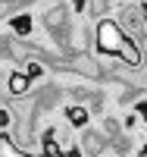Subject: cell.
<instances>
[{
  "label": "cell",
  "instance_id": "1",
  "mask_svg": "<svg viewBox=\"0 0 147 157\" xmlns=\"http://www.w3.org/2000/svg\"><path fill=\"white\" fill-rule=\"evenodd\" d=\"M97 54L103 57H122L128 66H141V50L122 32V25L113 19H100L97 25Z\"/></svg>",
  "mask_w": 147,
  "mask_h": 157
},
{
  "label": "cell",
  "instance_id": "2",
  "mask_svg": "<svg viewBox=\"0 0 147 157\" xmlns=\"http://www.w3.org/2000/svg\"><path fill=\"white\" fill-rule=\"evenodd\" d=\"M28 85H31V78L25 75V72H13L9 75V94H25V91H28Z\"/></svg>",
  "mask_w": 147,
  "mask_h": 157
},
{
  "label": "cell",
  "instance_id": "3",
  "mask_svg": "<svg viewBox=\"0 0 147 157\" xmlns=\"http://www.w3.org/2000/svg\"><path fill=\"white\" fill-rule=\"evenodd\" d=\"M0 157H31V154H25L22 148H16L6 135H0Z\"/></svg>",
  "mask_w": 147,
  "mask_h": 157
},
{
  "label": "cell",
  "instance_id": "4",
  "mask_svg": "<svg viewBox=\"0 0 147 157\" xmlns=\"http://www.w3.org/2000/svg\"><path fill=\"white\" fill-rule=\"evenodd\" d=\"M69 123L72 126H85L88 123V110L85 107H69Z\"/></svg>",
  "mask_w": 147,
  "mask_h": 157
},
{
  "label": "cell",
  "instance_id": "5",
  "mask_svg": "<svg viewBox=\"0 0 147 157\" xmlns=\"http://www.w3.org/2000/svg\"><path fill=\"white\" fill-rule=\"evenodd\" d=\"M13 29H16L19 35H28L31 32V19L28 16H16V19H13Z\"/></svg>",
  "mask_w": 147,
  "mask_h": 157
},
{
  "label": "cell",
  "instance_id": "6",
  "mask_svg": "<svg viewBox=\"0 0 147 157\" xmlns=\"http://www.w3.org/2000/svg\"><path fill=\"white\" fill-rule=\"evenodd\" d=\"M63 16H66L63 10H53V13H47V19H44V22L50 25V29H57V25H63Z\"/></svg>",
  "mask_w": 147,
  "mask_h": 157
},
{
  "label": "cell",
  "instance_id": "7",
  "mask_svg": "<svg viewBox=\"0 0 147 157\" xmlns=\"http://www.w3.org/2000/svg\"><path fill=\"white\" fill-rule=\"evenodd\" d=\"M6 123H9V116H6V110H3V107H0V126H6Z\"/></svg>",
  "mask_w": 147,
  "mask_h": 157
},
{
  "label": "cell",
  "instance_id": "8",
  "mask_svg": "<svg viewBox=\"0 0 147 157\" xmlns=\"http://www.w3.org/2000/svg\"><path fill=\"white\" fill-rule=\"evenodd\" d=\"M85 6V0H72V10H82Z\"/></svg>",
  "mask_w": 147,
  "mask_h": 157
}]
</instances>
